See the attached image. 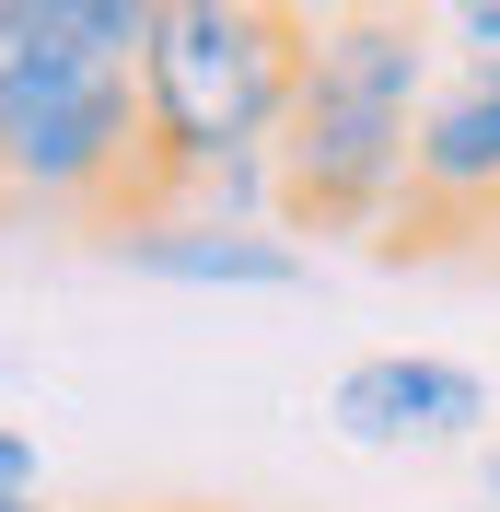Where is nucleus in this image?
Returning a JSON list of instances; mask_svg holds the SVG:
<instances>
[{"label": "nucleus", "mask_w": 500, "mask_h": 512, "mask_svg": "<svg viewBox=\"0 0 500 512\" xmlns=\"http://www.w3.org/2000/svg\"><path fill=\"white\" fill-rule=\"evenodd\" d=\"M163 0H0V198L140 210V47Z\"/></svg>", "instance_id": "f257e3e1"}, {"label": "nucleus", "mask_w": 500, "mask_h": 512, "mask_svg": "<svg viewBox=\"0 0 500 512\" xmlns=\"http://www.w3.org/2000/svg\"><path fill=\"white\" fill-rule=\"evenodd\" d=\"M442 82V35L419 12H326L303 24V82L280 117V222L384 233L407 222V140Z\"/></svg>", "instance_id": "f03ea898"}, {"label": "nucleus", "mask_w": 500, "mask_h": 512, "mask_svg": "<svg viewBox=\"0 0 500 512\" xmlns=\"http://www.w3.org/2000/svg\"><path fill=\"white\" fill-rule=\"evenodd\" d=\"M291 82H303V12L163 0L140 47V198H175L233 152H280Z\"/></svg>", "instance_id": "7ed1b4c3"}, {"label": "nucleus", "mask_w": 500, "mask_h": 512, "mask_svg": "<svg viewBox=\"0 0 500 512\" xmlns=\"http://www.w3.org/2000/svg\"><path fill=\"white\" fill-rule=\"evenodd\" d=\"M326 419L338 443L361 454H442V443H477L489 431V384L442 350H373L326 384Z\"/></svg>", "instance_id": "20e7f679"}, {"label": "nucleus", "mask_w": 500, "mask_h": 512, "mask_svg": "<svg viewBox=\"0 0 500 512\" xmlns=\"http://www.w3.org/2000/svg\"><path fill=\"white\" fill-rule=\"evenodd\" d=\"M500 210V70L442 59L419 140H407V233L431 245L442 222H489Z\"/></svg>", "instance_id": "39448f33"}, {"label": "nucleus", "mask_w": 500, "mask_h": 512, "mask_svg": "<svg viewBox=\"0 0 500 512\" xmlns=\"http://www.w3.org/2000/svg\"><path fill=\"white\" fill-rule=\"evenodd\" d=\"M105 245H117V268H140L163 291H303L291 233H233V222H198V210H163V198L117 210Z\"/></svg>", "instance_id": "423d86ee"}, {"label": "nucleus", "mask_w": 500, "mask_h": 512, "mask_svg": "<svg viewBox=\"0 0 500 512\" xmlns=\"http://www.w3.org/2000/svg\"><path fill=\"white\" fill-rule=\"evenodd\" d=\"M442 47L477 59V70H500V0H454V12H442Z\"/></svg>", "instance_id": "0eeeda50"}, {"label": "nucleus", "mask_w": 500, "mask_h": 512, "mask_svg": "<svg viewBox=\"0 0 500 512\" xmlns=\"http://www.w3.org/2000/svg\"><path fill=\"white\" fill-rule=\"evenodd\" d=\"M35 478H47V466H35V431L0 419V501H35Z\"/></svg>", "instance_id": "6e6552de"}, {"label": "nucleus", "mask_w": 500, "mask_h": 512, "mask_svg": "<svg viewBox=\"0 0 500 512\" xmlns=\"http://www.w3.org/2000/svg\"><path fill=\"white\" fill-rule=\"evenodd\" d=\"M477 478H489V512H500V443H489V466H477Z\"/></svg>", "instance_id": "1a4fd4ad"}, {"label": "nucleus", "mask_w": 500, "mask_h": 512, "mask_svg": "<svg viewBox=\"0 0 500 512\" xmlns=\"http://www.w3.org/2000/svg\"><path fill=\"white\" fill-rule=\"evenodd\" d=\"M0 512H35V501H0Z\"/></svg>", "instance_id": "9d476101"}]
</instances>
